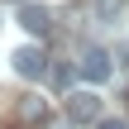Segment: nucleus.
Here are the masks:
<instances>
[{
	"label": "nucleus",
	"mask_w": 129,
	"mask_h": 129,
	"mask_svg": "<svg viewBox=\"0 0 129 129\" xmlns=\"http://www.w3.org/2000/svg\"><path fill=\"white\" fill-rule=\"evenodd\" d=\"M67 120L72 124H96L101 120V96L96 91H72L67 96Z\"/></svg>",
	"instance_id": "f257e3e1"
},
{
	"label": "nucleus",
	"mask_w": 129,
	"mask_h": 129,
	"mask_svg": "<svg viewBox=\"0 0 129 129\" xmlns=\"http://www.w3.org/2000/svg\"><path fill=\"white\" fill-rule=\"evenodd\" d=\"M43 62H48V57H43V48H38V43H24V48H14V72H19L24 81H38V77L48 72Z\"/></svg>",
	"instance_id": "f03ea898"
},
{
	"label": "nucleus",
	"mask_w": 129,
	"mask_h": 129,
	"mask_svg": "<svg viewBox=\"0 0 129 129\" xmlns=\"http://www.w3.org/2000/svg\"><path fill=\"white\" fill-rule=\"evenodd\" d=\"M110 72H115V62H110L105 48H86V53H81V77H86V81L101 86V81H110Z\"/></svg>",
	"instance_id": "7ed1b4c3"
},
{
	"label": "nucleus",
	"mask_w": 129,
	"mask_h": 129,
	"mask_svg": "<svg viewBox=\"0 0 129 129\" xmlns=\"http://www.w3.org/2000/svg\"><path fill=\"white\" fill-rule=\"evenodd\" d=\"M19 29L34 34V38L48 34V10H43V5H19Z\"/></svg>",
	"instance_id": "20e7f679"
},
{
	"label": "nucleus",
	"mask_w": 129,
	"mask_h": 129,
	"mask_svg": "<svg viewBox=\"0 0 129 129\" xmlns=\"http://www.w3.org/2000/svg\"><path fill=\"white\" fill-rule=\"evenodd\" d=\"M43 115H48V105H43L38 96H24V105H19V120H24V124H38Z\"/></svg>",
	"instance_id": "39448f33"
},
{
	"label": "nucleus",
	"mask_w": 129,
	"mask_h": 129,
	"mask_svg": "<svg viewBox=\"0 0 129 129\" xmlns=\"http://www.w3.org/2000/svg\"><path fill=\"white\" fill-rule=\"evenodd\" d=\"M48 77H53V86H72V67H53Z\"/></svg>",
	"instance_id": "423d86ee"
},
{
	"label": "nucleus",
	"mask_w": 129,
	"mask_h": 129,
	"mask_svg": "<svg viewBox=\"0 0 129 129\" xmlns=\"http://www.w3.org/2000/svg\"><path fill=\"white\" fill-rule=\"evenodd\" d=\"M91 129H124V120H105V115H101V120H96Z\"/></svg>",
	"instance_id": "0eeeda50"
}]
</instances>
